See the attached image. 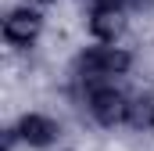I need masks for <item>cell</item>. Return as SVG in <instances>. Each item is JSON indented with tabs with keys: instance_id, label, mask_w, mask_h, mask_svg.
Returning <instances> with one entry per match:
<instances>
[{
	"instance_id": "obj_1",
	"label": "cell",
	"mask_w": 154,
	"mask_h": 151,
	"mask_svg": "<svg viewBox=\"0 0 154 151\" xmlns=\"http://www.w3.org/2000/svg\"><path fill=\"white\" fill-rule=\"evenodd\" d=\"M133 58L129 50L111 47V43H100V47H86L75 58V79L82 86H100V83H115V76L129 72Z\"/></svg>"
},
{
	"instance_id": "obj_2",
	"label": "cell",
	"mask_w": 154,
	"mask_h": 151,
	"mask_svg": "<svg viewBox=\"0 0 154 151\" xmlns=\"http://www.w3.org/2000/svg\"><path fill=\"white\" fill-rule=\"evenodd\" d=\"M86 108L100 126H125L129 112V94H122L115 83H100V86H86Z\"/></svg>"
},
{
	"instance_id": "obj_3",
	"label": "cell",
	"mask_w": 154,
	"mask_h": 151,
	"mask_svg": "<svg viewBox=\"0 0 154 151\" xmlns=\"http://www.w3.org/2000/svg\"><path fill=\"white\" fill-rule=\"evenodd\" d=\"M39 29H43V18L32 7H14L4 18V40L11 47H32L36 36H39Z\"/></svg>"
},
{
	"instance_id": "obj_4",
	"label": "cell",
	"mask_w": 154,
	"mask_h": 151,
	"mask_svg": "<svg viewBox=\"0 0 154 151\" xmlns=\"http://www.w3.org/2000/svg\"><path fill=\"white\" fill-rule=\"evenodd\" d=\"M14 137L22 140V144H29V148H50V144H57V137H61V126L50 119V115H39V112H29L18 119V126H14Z\"/></svg>"
},
{
	"instance_id": "obj_5",
	"label": "cell",
	"mask_w": 154,
	"mask_h": 151,
	"mask_svg": "<svg viewBox=\"0 0 154 151\" xmlns=\"http://www.w3.org/2000/svg\"><path fill=\"white\" fill-rule=\"evenodd\" d=\"M125 126L129 130H151L154 126V101L151 97H129V112H125Z\"/></svg>"
},
{
	"instance_id": "obj_6",
	"label": "cell",
	"mask_w": 154,
	"mask_h": 151,
	"mask_svg": "<svg viewBox=\"0 0 154 151\" xmlns=\"http://www.w3.org/2000/svg\"><path fill=\"white\" fill-rule=\"evenodd\" d=\"M122 14H108V11H90V29H93V36H100L104 43L108 40L118 36V29H122V22H118Z\"/></svg>"
},
{
	"instance_id": "obj_7",
	"label": "cell",
	"mask_w": 154,
	"mask_h": 151,
	"mask_svg": "<svg viewBox=\"0 0 154 151\" xmlns=\"http://www.w3.org/2000/svg\"><path fill=\"white\" fill-rule=\"evenodd\" d=\"M125 4H136V0H90L93 11H108V14H122Z\"/></svg>"
},
{
	"instance_id": "obj_8",
	"label": "cell",
	"mask_w": 154,
	"mask_h": 151,
	"mask_svg": "<svg viewBox=\"0 0 154 151\" xmlns=\"http://www.w3.org/2000/svg\"><path fill=\"white\" fill-rule=\"evenodd\" d=\"M36 4H50V0H36Z\"/></svg>"
}]
</instances>
